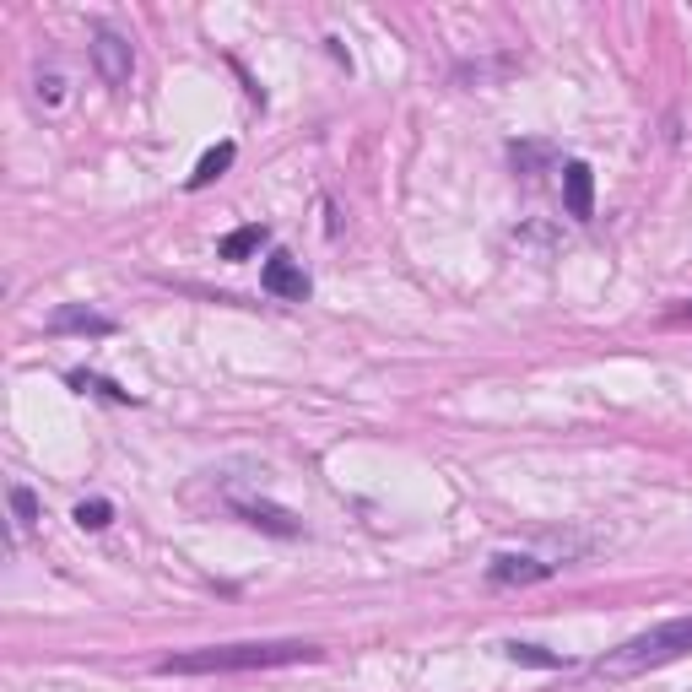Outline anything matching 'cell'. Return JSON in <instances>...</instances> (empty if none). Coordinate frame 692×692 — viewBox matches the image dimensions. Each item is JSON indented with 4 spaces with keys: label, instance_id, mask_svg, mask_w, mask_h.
Returning a JSON list of instances; mask_svg holds the SVG:
<instances>
[{
    "label": "cell",
    "instance_id": "1",
    "mask_svg": "<svg viewBox=\"0 0 692 692\" xmlns=\"http://www.w3.org/2000/svg\"><path fill=\"white\" fill-rule=\"evenodd\" d=\"M325 649L309 638H260V644H206L163 655L157 676H222V671H271V665H314Z\"/></svg>",
    "mask_w": 692,
    "mask_h": 692
},
{
    "label": "cell",
    "instance_id": "2",
    "mask_svg": "<svg viewBox=\"0 0 692 692\" xmlns=\"http://www.w3.org/2000/svg\"><path fill=\"white\" fill-rule=\"evenodd\" d=\"M682 655H692V617H671L649 633H633L628 644L606 649L595 660V682H633V676H649L660 665H676Z\"/></svg>",
    "mask_w": 692,
    "mask_h": 692
},
{
    "label": "cell",
    "instance_id": "3",
    "mask_svg": "<svg viewBox=\"0 0 692 692\" xmlns=\"http://www.w3.org/2000/svg\"><path fill=\"white\" fill-rule=\"evenodd\" d=\"M92 65H98V76L109 87H125L130 71H136V49H130L125 33L114 28H92Z\"/></svg>",
    "mask_w": 692,
    "mask_h": 692
},
{
    "label": "cell",
    "instance_id": "4",
    "mask_svg": "<svg viewBox=\"0 0 692 692\" xmlns=\"http://www.w3.org/2000/svg\"><path fill=\"white\" fill-rule=\"evenodd\" d=\"M260 287L271 292V298H282V303H303V298H309V276H303V265L292 260L287 249H276V255L265 260Z\"/></svg>",
    "mask_w": 692,
    "mask_h": 692
},
{
    "label": "cell",
    "instance_id": "5",
    "mask_svg": "<svg viewBox=\"0 0 692 692\" xmlns=\"http://www.w3.org/2000/svg\"><path fill=\"white\" fill-rule=\"evenodd\" d=\"M557 574V563H541V557H519V552H503V557H492L487 563V584H541V579H552Z\"/></svg>",
    "mask_w": 692,
    "mask_h": 692
},
{
    "label": "cell",
    "instance_id": "6",
    "mask_svg": "<svg viewBox=\"0 0 692 692\" xmlns=\"http://www.w3.org/2000/svg\"><path fill=\"white\" fill-rule=\"evenodd\" d=\"M233 514L244 519V525L255 530H271V536H298V519H292L287 509H276V503H260V498H228Z\"/></svg>",
    "mask_w": 692,
    "mask_h": 692
},
{
    "label": "cell",
    "instance_id": "7",
    "mask_svg": "<svg viewBox=\"0 0 692 692\" xmlns=\"http://www.w3.org/2000/svg\"><path fill=\"white\" fill-rule=\"evenodd\" d=\"M563 206H568V217H579V222L595 217V173L584 163L563 168Z\"/></svg>",
    "mask_w": 692,
    "mask_h": 692
},
{
    "label": "cell",
    "instance_id": "8",
    "mask_svg": "<svg viewBox=\"0 0 692 692\" xmlns=\"http://www.w3.org/2000/svg\"><path fill=\"white\" fill-rule=\"evenodd\" d=\"M49 330H76V336H114V319L98 309H82V303H65V309L49 314Z\"/></svg>",
    "mask_w": 692,
    "mask_h": 692
},
{
    "label": "cell",
    "instance_id": "9",
    "mask_svg": "<svg viewBox=\"0 0 692 692\" xmlns=\"http://www.w3.org/2000/svg\"><path fill=\"white\" fill-rule=\"evenodd\" d=\"M233 168V141H222V146H211V152L195 163V173H190V190H206L211 179H222V173Z\"/></svg>",
    "mask_w": 692,
    "mask_h": 692
},
{
    "label": "cell",
    "instance_id": "10",
    "mask_svg": "<svg viewBox=\"0 0 692 692\" xmlns=\"http://www.w3.org/2000/svg\"><path fill=\"white\" fill-rule=\"evenodd\" d=\"M265 238H271V228H265V222H249V228H238V233L222 238V260H249Z\"/></svg>",
    "mask_w": 692,
    "mask_h": 692
},
{
    "label": "cell",
    "instance_id": "11",
    "mask_svg": "<svg viewBox=\"0 0 692 692\" xmlns=\"http://www.w3.org/2000/svg\"><path fill=\"white\" fill-rule=\"evenodd\" d=\"M503 655L514 665H541V671H563L568 665V655H552V649H541V644H503Z\"/></svg>",
    "mask_w": 692,
    "mask_h": 692
},
{
    "label": "cell",
    "instance_id": "12",
    "mask_svg": "<svg viewBox=\"0 0 692 692\" xmlns=\"http://www.w3.org/2000/svg\"><path fill=\"white\" fill-rule=\"evenodd\" d=\"M6 498H11V519H17V530H33L38 525V498H33V487H11L6 492Z\"/></svg>",
    "mask_w": 692,
    "mask_h": 692
},
{
    "label": "cell",
    "instance_id": "13",
    "mask_svg": "<svg viewBox=\"0 0 692 692\" xmlns=\"http://www.w3.org/2000/svg\"><path fill=\"white\" fill-rule=\"evenodd\" d=\"M71 384H76V390H92V395H103V401H119V406H130V401H136V395H130V390H119V384L98 379V374H82V368H76V374H71Z\"/></svg>",
    "mask_w": 692,
    "mask_h": 692
},
{
    "label": "cell",
    "instance_id": "14",
    "mask_svg": "<svg viewBox=\"0 0 692 692\" xmlns=\"http://www.w3.org/2000/svg\"><path fill=\"white\" fill-rule=\"evenodd\" d=\"M33 98L44 103V109H60L65 103V76L60 71H38L33 76Z\"/></svg>",
    "mask_w": 692,
    "mask_h": 692
},
{
    "label": "cell",
    "instance_id": "15",
    "mask_svg": "<svg viewBox=\"0 0 692 692\" xmlns=\"http://www.w3.org/2000/svg\"><path fill=\"white\" fill-rule=\"evenodd\" d=\"M109 519H114V509H109V503H103V498H92V503H76V525H82V530H103V525H109Z\"/></svg>",
    "mask_w": 692,
    "mask_h": 692
},
{
    "label": "cell",
    "instance_id": "16",
    "mask_svg": "<svg viewBox=\"0 0 692 692\" xmlns=\"http://www.w3.org/2000/svg\"><path fill=\"white\" fill-rule=\"evenodd\" d=\"M682 314H692V303H687V309H682Z\"/></svg>",
    "mask_w": 692,
    "mask_h": 692
}]
</instances>
